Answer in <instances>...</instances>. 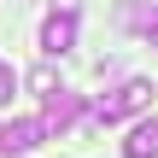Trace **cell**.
Returning <instances> with one entry per match:
<instances>
[{"mask_svg": "<svg viewBox=\"0 0 158 158\" xmlns=\"http://www.w3.org/2000/svg\"><path fill=\"white\" fill-rule=\"evenodd\" d=\"M35 123H41V135H64L70 123H88V100H82V94H70V88H53Z\"/></svg>", "mask_w": 158, "mask_h": 158, "instance_id": "cell-2", "label": "cell"}, {"mask_svg": "<svg viewBox=\"0 0 158 158\" xmlns=\"http://www.w3.org/2000/svg\"><path fill=\"white\" fill-rule=\"evenodd\" d=\"M47 135H41V123L35 117H12V123H0V152L6 158H23V152H35Z\"/></svg>", "mask_w": 158, "mask_h": 158, "instance_id": "cell-4", "label": "cell"}, {"mask_svg": "<svg viewBox=\"0 0 158 158\" xmlns=\"http://www.w3.org/2000/svg\"><path fill=\"white\" fill-rule=\"evenodd\" d=\"M123 158H158V117H147V123H135V129H129Z\"/></svg>", "mask_w": 158, "mask_h": 158, "instance_id": "cell-6", "label": "cell"}, {"mask_svg": "<svg viewBox=\"0 0 158 158\" xmlns=\"http://www.w3.org/2000/svg\"><path fill=\"white\" fill-rule=\"evenodd\" d=\"M70 47H76V12L59 6V12L41 23V53H47V59H64Z\"/></svg>", "mask_w": 158, "mask_h": 158, "instance_id": "cell-3", "label": "cell"}, {"mask_svg": "<svg viewBox=\"0 0 158 158\" xmlns=\"http://www.w3.org/2000/svg\"><path fill=\"white\" fill-rule=\"evenodd\" d=\"M12 94H18V70L0 64V106H12Z\"/></svg>", "mask_w": 158, "mask_h": 158, "instance_id": "cell-8", "label": "cell"}, {"mask_svg": "<svg viewBox=\"0 0 158 158\" xmlns=\"http://www.w3.org/2000/svg\"><path fill=\"white\" fill-rule=\"evenodd\" d=\"M147 106H152V82L129 76V82H117L111 94H100V106L88 111V129H100V123H123V117H135V111H147Z\"/></svg>", "mask_w": 158, "mask_h": 158, "instance_id": "cell-1", "label": "cell"}, {"mask_svg": "<svg viewBox=\"0 0 158 158\" xmlns=\"http://www.w3.org/2000/svg\"><path fill=\"white\" fill-rule=\"evenodd\" d=\"M29 88H35V94L47 100V94L59 88V70H53V64H35V70H29Z\"/></svg>", "mask_w": 158, "mask_h": 158, "instance_id": "cell-7", "label": "cell"}, {"mask_svg": "<svg viewBox=\"0 0 158 158\" xmlns=\"http://www.w3.org/2000/svg\"><path fill=\"white\" fill-rule=\"evenodd\" d=\"M117 23L141 29V35H147V41L158 47V6H152V0H135V6H123V12H117Z\"/></svg>", "mask_w": 158, "mask_h": 158, "instance_id": "cell-5", "label": "cell"}]
</instances>
